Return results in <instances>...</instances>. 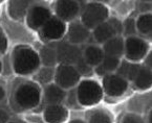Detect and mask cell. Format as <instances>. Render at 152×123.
Listing matches in <instances>:
<instances>
[{
	"instance_id": "obj_7",
	"label": "cell",
	"mask_w": 152,
	"mask_h": 123,
	"mask_svg": "<svg viewBox=\"0 0 152 123\" xmlns=\"http://www.w3.org/2000/svg\"><path fill=\"white\" fill-rule=\"evenodd\" d=\"M80 76L74 66L61 65L55 72V81L61 89H72L79 83Z\"/></svg>"
},
{
	"instance_id": "obj_5",
	"label": "cell",
	"mask_w": 152,
	"mask_h": 123,
	"mask_svg": "<svg viewBox=\"0 0 152 123\" xmlns=\"http://www.w3.org/2000/svg\"><path fill=\"white\" fill-rule=\"evenodd\" d=\"M149 50V45L143 39L137 37H129L124 41V52L126 58L132 62L143 60Z\"/></svg>"
},
{
	"instance_id": "obj_16",
	"label": "cell",
	"mask_w": 152,
	"mask_h": 123,
	"mask_svg": "<svg viewBox=\"0 0 152 123\" xmlns=\"http://www.w3.org/2000/svg\"><path fill=\"white\" fill-rule=\"evenodd\" d=\"M142 66L137 63H130V62H123L120 64L119 68H118V74L116 75L121 76L122 78L126 79V81H134L135 76L137 75L140 69Z\"/></svg>"
},
{
	"instance_id": "obj_4",
	"label": "cell",
	"mask_w": 152,
	"mask_h": 123,
	"mask_svg": "<svg viewBox=\"0 0 152 123\" xmlns=\"http://www.w3.org/2000/svg\"><path fill=\"white\" fill-rule=\"evenodd\" d=\"M82 24L86 28H96L108 19V9L102 3H88L82 12Z\"/></svg>"
},
{
	"instance_id": "obj_35",
	"label": "cell",
	"mask_w": 152,
	"mask_h": 123,
	"mask_svg": "<svg viewBox=\"0 0 152 123\" xmlns=\"http://www.w3.org/2000/svg\"><path fill=\"white\" fill-rule=\"evenodd\" d=\"M4 96H5V91H4V89H3V88L0 86V101L3 100Z\"/></svg>"
},
{
	"instance_id": "obj_15",
	"label": "cell",
	"mask_w": 152,
	"mask_h": 123,
	"mask_svg": "<svg viewBox=\"0 0 152 123\" xmlns=\"http://www.w3.org/2000/svg\"><path fill=\"white\" fill-rule=\"evenodd\" d=\"M66 96V93L63 89L57 85H47L44 90V100L49 104H59Z\"/></svg>"
},
{
	"instance_id": "obj_13",
	"label": "cell",
	"mask_w": 152,
	"mask_h": 123,
	"mask_svg": "<svg viewBox=\"0 0 152 123\" xmlns=\"http://www.w3.org/2000/svg\"><path fill=\"white\" fill-rule=\"evenodd\" d=\"M89 37V29L81 22H72L68 28V42L74 45L85 42Z\"/></svg>"
},
{
	"instance_id": "obj_9",
	"label": "cell",
	"mask_w": 152,
	"mask_h": 123,
	"mask_svg": "<svg viewBox=\"0 0 152 123\" xmlns=\"http://www.w3.org/2000/svg\"><path fill=\"white\" fill-rule=\"evenodd\" d=\"M103 88L108 96H122L128 89V81L116 74H107L103 78Z\"/></svg>"
},
{
	"instance_id": "obj_36",
	"label": "cell",
	"mask_w": 152,
	"mask_h": 123,
	"mask_svg": "<svg viewBox=\"0 0 152 123\" xmlns=\"http://www.w3.org/2000/svg\"><path fill=\"white\" fill-rule=\"evenodd\" d=\"M69 123H85L83 120H80V119H75V120H72Z\"/></svg>"
},
{
	"instance_id": "obj_18",
	"label": "cell",
	"mask_w": 152,
	"mask_h": 123,
	"mask_svg": "<svg viewBox=\"0 0 152 123\" xmlns=\"http://www.w3.org/2000/svg\"><path fill=\"white\" fill-rule=\"evenodd\" d=\"M104 56H105V54L103 52V49H101L98 46H94V45L88 46L85 49V51H84V53H83V58L91 67L92 66L100 65L102 63V60H103Z\"/></svg>"
},
{
	"instance_id": "obj_34",
	"label": "cell",
	"mask_w": 152,
	"mask_h": 123,
	"mask_svg": "<svg viewBox=\"0 0 152 123\" xmlns=\"http://www.w3.org/2000/svg\"><path fill=\"white\" fill-rule=\"evenodd\" d=\"M151 58H152V55H151V53H149L147 58H146V64H147V66H145V67L149 68V69H151Z\"/></svg>"
},
{
	"instance_id": "obj_8",
	"label": "cell",
	"mask_w": 152,
	"mask_h": 123,
	"mask_svg": "<svg viewBox=\"0 0 152 123\" xmlns=\"http://www.w3.org/2000/svg\"><path fill=\"white\" fill-rule=\"evenodd\" d=\"M52 17L48 7L42 4H35L28 9L26 14V23L29 28L34 30L41 29V27Z\"/></svg>"
},
{
	"instance_id": "obj_21",
	"label": "cell",
	"mask_w": 152,
	"mask_h": 123,
	"mask_svg": "<svg viewBox=\"0 0 152 123\" xmlns=\"http://www.w3.org/2000/svg\"><path fill=\"white\" fill-rule=\"evenodd\" d=\"M39 58H40V63L44 65V67H50L53 68L56 65L57 62V53L56 49L49 46H44L40 49L39 53Z\"/></svg>"
},
{
	"instance_id": "obj_33",
	"label": "cell",
	"mask_w": 152,
	"mask_h": 123,
	"mask_svg": "<svg viewBox=\"0 0 152 123\" xmlns=\"http://www.w3.org/2000/svg\"><path fill=\"white\" fill-rule=\"evenodd\" d=\"M96 73L98 74L99 76H102V77H104V76H106L107 75V72L105 71V70L103 69V67L101 65H99V66H96Z\"/></svg>"
},
{
	"instance_id": "obj_27",
	"label": "cell",
	"mask_w": 152,
	"mask_h": 123,
	"mask_svg": "<svg viewBox=\"0 0 152 123\" xmlns=\"http://www.w3.org/2000/svg\"><path fill=\"white\" fill-rule=\"evenodd\" d=\"M125 36L129 37H134L137 34V25H135V21L134 19L129 18L124 22L123 24V32Z\"/></svg>"
},
{
	"instance_id": "obj_30",
	"label": "cell",
	"mask_w": 152,
	"mask_h": 123,
	"mask_svg": "<svg viewBox=\"0 0 152 123\" xmlns=\"http://www.w3.org/2000/svg\"><path fill=\"white\" fill-rule=\"evenodd\" d=\"M78 98H77V91L72 90L69 94L67 95V104L70 107H78Z\"/></svg>"
},
{
	"instance_id": "obj_26",
	"label": "cell",
	"mask_w": 152,
	"mask_h": 123,
	"mask_svg": "<svg viewBox=\"0 0 152 123\" xmlns=\"http://www.w3.org/2000/svg\"><path fill=\"white\" fill-rule=\"evenodd\" d=\"M74 67L76 68V70L78 71V73L80 74V75L87 76V75L92 74V67L86 63L85 60L83 58V56H82V58H80V60L77 62V64Z\"/></svg>"
},
{
	"instance_id": "obj_19",
	"label": "cell",
	"mask_w": 152,
	"mask_h": 123,
	"mask_svg": "<svg viewBox=\"0 0 152 123\" xmlns=\"http://www.w3.org/2000/svg\"><path fill=\"white\" fill-rule=\"evenodd\" d=\"M29 1H10L9 13L10 16L15 20H20L26 16L28 11Z\"/></svg>"
},
{
	"instance_id": "obj_32",
	"label": "cell",
	"mask_w": 152,
	"mask_h": 123,
	"mask_svg": "<svg viewBox=\"0 0 152 123\" xmlns=\"http://www.w3.org/2000/svg\"><path fill=\"white\" fill-rule=\"evenodd\" d=\"M9 122V115L5 113V111L0 110V123H7Z\"/></svg>"
},
{
	"instance_id": "obj_2",
	"label": "cell",
	"mask_w": 152,
	"mask_h": 123,
	"mask_svg": "<svg viewBox=\"0 0 152 123\" xmlns=\"http://www.w3.org/2000/svg\"><path fill=\"white\" fill-rule=\"evenodd\" d=\"M40 89L36 85L25 83L20 85L15 91L14 99L21 110H33L40 103Z\"/></svg>"
},
{
	"instance_id": "obj_17",
	"label": "cell",
	"mask_w": 152,
	"mask_h": 123,
	"mask_svg": "<svg viewBox=\"0 0 152 123\" xmlns=\"http://www.w3.org/2000/svg\"><path fill=\"white\" fill-rule=\"evenodd\" d=\"M94 37L96 42L106 43L107 41H109L110 39L116 37V34L113 30V28L111 27V25H110L107 21H105V22L98 25V26L94 28Z\"/></svg>"
},
{
	"instance_id": "obj_11",
	"label": "cell",
	"mask_w": 152,
	"mask_h": 123,
	"mask_svg": "<svg viewBox=\"0 0 152 123\" xmlns=\"http://www.w3.org/2000/svg\"><path fill=\"white\" fill-rule=\"evenodd\" d=\"M80 11L79 2L77 1H66L61 0L56 4V14L57 18L64 21H72L77 17Z\"/></svg>"
},
{
	"instance_id": "obj_24",
	"label": "cell",
	"mask_w": 152,
	"mask_h": 123,
	"mask_svg": "<svg viewBox=\"0 0 152 123\" xmlns=\"http://www.w3.org/2000/svg\"><path fill=\"white\" fill-rule=\"evenodd\" d=\"M120 64H121L120 58H113V56H106L105 55L103 58V60H102V63H101L100 65L103 67V69L105 70L108 74H109L110 72L115 71V70L119 68Z\"/></svg>"
},
{
	"instance_id": "obj_23",
	"label": "cell",
	"mask_w": 152,
	"mask_h": 123,
	"mask_svg": "<svg viewBox=\"0 0 152 123\" xmlns=\"http://www.w3.org/2000/svg\"><path fill=\"white\" fill-rule=\"evenodd\" d=\"M55 78V70L50 67H43L38 70L36 79L42 85H47Z\"/></svg>"
},
{
	"instance_id": "obj_12",
	"label": "cell",
	"mask_w": 152,
	"mask_h": 123,
	"mask_svg": "<svg viewBox=\"0 0 152 123\" xmlns=\"http://www.w3.org/2000/svg\"><path fill=\"white\" fill-rule=\"evenodd\" d=\"M43 117L46 123H63L68 117V111L61 104H49L45 107Z\"/></svg>"
},
{
	"instance_id": "obj_14",
	"label": "cell",
	"mask_w": 152,
	"mask_h": 123,
	"mask_svg": "<svg viewBox=\"0 0 152 123\" xmlns=\"http://www.w3.org/2000/svg\"><path fill=\"white\" fill-rule=\"evenodd\" d=\"M103 52L106 56H113L120 58L124 53V40L121 37H114L104 43Z\"/></svg>"
},
{
	"instance_id": "obj_6",
	"label": "cell",
	"mask_w": 152,
	"mask_h": 123,
	"mask_svg": "<svg viewBox=\"0 0 152 123\" xmlns=\"http://www.w3.org/2000/svg\"><path fill=\"white\" fill-rule=\"evenodd\" d=\"M57 62H60L61 65H76L80 58H82L83 54L80 48L72 43L63 41L59 43L56 49Z\"/></svg>"
},
{
	"instance_id": "obj_37",
	"label": "cell",
	"mask_w": 152,
	"mask_h": 123,
	"mask_svg": "<svg viewBox=\"0 0 152 123\" xmlns=\"http://www.w3.org/2000/svg\"><path fill=\"white\" fill-rule=\"evenodd\" d=\"M2 69H3V65H2V62L0 60V73L2 72Z\"/></svg>"
},
{
	"instance_id": "obj_25",
	"label": "cell",
	"mask_w": 152,
	"mask_h": 123,
	"mask_svg": "<svg viewBox=\"0 0 152 123\" xmlns=\"http://www.w3.org/2000/svg\"><path fill=\"white\" fill-rule=\"evenodd\" d=\"M89 123H111V119L105 112L98 111L92 113V115L89 117Z\"/></svg>"
},
{
	"instance_id": "obj_31",
	"label": "cell",
	"mask_w": 152,
	"mask_h": 123,
	"mask_svg": "<svg viewBox=\"0 0 152 123\" xmlns=\"http://www.w3.org/2000/svg\"><path fill=\"white\" fill-rule=\"evenodd\" d=\"M7 48V40L4 32L0 27V53H4Z\"/></svg>"
},
{
	"instance_id": "obj_1",
	"label": "cell",
	"mask_w": 152,
	"mask_h": 123,
	"mask_svg": "<svg viewBox=\"0 0 152 123\" xmlns=\"http://www.w3.org/2000/svg\"><path fill=\"white\" fill-rule=\"evenodd\" d=\"M13 69L19 75H29L40 66L39 54L28 46H18L13 52Z\"/></svg>"
},
{
	"instance_id": "obj_28",
	"label": "cell",
	"mask_w": 152,
	"mask_h": 123,
	"mask_svg": "<svg viewBox=\"0 0 152 123\" xmlns=\"http://www.w3.org/2000/svg\"><path fill=\"white\" fill-rule=\"evenodd\" d=\"M107 22L111 25V27L115 32L116 36H120L122 34V32H123V24L121 23V21H119L116 18H110L107 19Z\"/></svg>"
},
{
	"instance_id": "obj_3",
	"label": "cell",
	"mask_w": 152,
	"mask_h": 123,
	"mask_svg": "<svg viewBox=\"0 0 152 123\" xmlns=\"http://www.w3.org/2000/svg\"><path fill=\"white\" fill-rule=\"evenodd\" d=\"M103 97V90L96 81L85 79L80 83L77 90L78 102L84 106L96 104Z\"/></svg>"
},
{
	"instance_id": "obj_10",
	"label": "cell",
	"mask_w": 152,
	"mask_h": 123,
	"mask_svg": "<svg viewBox=\"0 0 152 123\" xmlns=\"http://www.w3.org/2000/svg\"><path fill=\"white\" fill-rule=\"evenodd\" d=\"M65 32V23L57 17H50L41 27V37L44 40H59Z\"/></svg>"
},
{
	"instance_id": "obj_22",
	"label": "cell",
	"mask_w": 152,
	"mask_h": 123,
	"mask_svg": "<svg viewBox=\"0 0 152 123\" xmlns=\"http://www.w3.org/2000/svg\"><path fill=\"white\" fill-rule=\"evenodd\" d=\"M137 29L141 32L142 35L145 36H150L152 29V19L150 14H143L139 17L137 21L135 22Z\"/></svg>"
},
{
	"instance_id": "obj_20",
	"label": "cell",
	"mask_w": 152,
	"mask_h": 123,
	"mask_svg": "<svg viewBox=\"0 0 152 123\" xmlns=\"http://www.w3.org/2000/svg\"><path fill=\"white\" fill-rule=\"evenodd\" d=\"M134 85L137 89L146 90L151 86V69L145 67H141L137 75L134 78Z\"/></svg>"
},
{
	"instance_id": "obj_38",
	"label": "cell",
	"mask_w": 152,
	"mask_h": 123,
	"mask_svg": "<svg viewBox=\"0 0 152 123\" xmlns=\"http://www.w3.org/2000/svg\"><path fill=\"white\" fill-rule=\"evenodd\" d=\"M7 123H22V122H19V121H9Z\"/></svg>"
},
{
	"instance_id": "obj_29",
	"label": "cell",
	"mask_w": 152,
	"mask_h": 123,
	"mask_svg": "<svg viewBox=\"0 0 152 123\" xmlns=\"http://www.w3.org/2000/svg\"><path fill=\"white\" fill-rule=\"evenodd\" d=\"M122 123H145L144 119L137 114H127L124 116Z\"/></svg>"
}]
</instances>
